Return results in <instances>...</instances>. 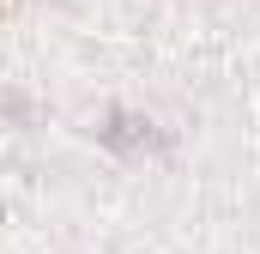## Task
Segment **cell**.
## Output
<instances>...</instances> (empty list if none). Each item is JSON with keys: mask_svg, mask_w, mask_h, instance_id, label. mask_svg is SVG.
I'll use <instances>...</instances> for the list:
<instances>
[{"mask_svg": "<svg viewBox=\"0 0 260 254\" xmlns=\"http://www.w3.org/2000/svg\"><path fill=\"white\" fill-rule=\"evenodd\" d=\"M97 139H103L109 151H121V157H127V151H145V145H164V133L145 121V115H127V109H115L109 127H97Z\"/></svg>", "mask_w": 260, "mask_h": 254, "instance_id": "6da1fadb", "label": "cell"}, {"mask_svg": "<svg viewBox=\"0 0 260 254\" xmlns=\"http://www.w3.org/2000/svg\"><path fill=\"white\" fill-rule=\"evenodd\" d=\"M0 109H6V115H18V121H30V103H24L18 91H0Z\"/></svg>", "mask_w": 260, "mask_h": 254, "instance_id": "7a4b0ae2", "label": "cell"}]
</instances>
